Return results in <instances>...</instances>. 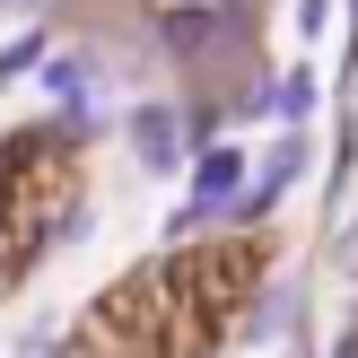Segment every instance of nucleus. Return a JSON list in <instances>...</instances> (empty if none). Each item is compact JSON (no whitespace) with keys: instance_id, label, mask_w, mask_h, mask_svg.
Instances as JSON below:
<instances>
[{"instance_id":"nucleus-4","label":"nucleus","mask_w":358,"mask_h":358,"mask_svg":"<svg viewBox=\"0 0 358 358\" xmlns=\"http://www.w3.org/2000/svg\"><path fill=\"white\" fill-rule=\"evenodd\" d=\"M324 17H332V0H297V27L306 35H324Z\"/></svg>"},{"instance_id":"nucleus-1","label":"nucleus","mask_w":358,"mask_h":358,"mask_svg":"<svg viewBox=\"0 0 358 358\" xmlns=\"http://www.w3.org/2000/svg\"><path fill=\"white\" fill-rule=\"evenodd\" d=\"M131 149H140V166H149V175H166L175 157H184V131H175V105H140V114H131Z\"/></svg>"},{"instance_id":"nucleus-2","label":"nucleus","mask_w":358,"mask_h":358,"mask_svg":"<svg viewBox=\"0 0 358 358\" xmlns=\"http://www.w3.org/2000/svg\"><path fill=\"white\" fill-rule=\"evenodd\" d=\"M245 175V149H201V175H192V210H219Z\"/></svg>"},{"instance_id":"nucleus-3","label":"nucleus","mask_w":358,"mask_h":358,"mask_svg":"<svg viewBox=\"0 0 358 358\" xmlns=\"http://www.w3.org/2000/svg\"><path fill=\"white\" fill-rule=\"evenodd\" d=\"M166 44H175V52H210V44H219L210 9H175V17H166Z\"/></svg>"}]
</instances>
